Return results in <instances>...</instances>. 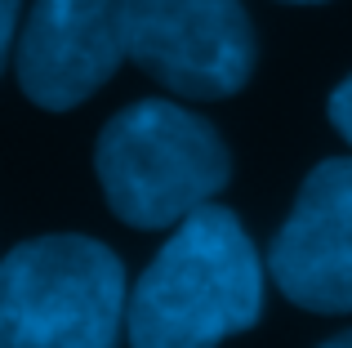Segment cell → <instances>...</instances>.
<instances>
[{"label": "cell", "instance_id": "52a82bcc", "mask_svg": "<svg viewBox=\"0 0 352 348\" xmlns=\"http://www.w3.org/2000/svg\"><path fill=\"white\" fill-rule=\"evenodd\" d=\"M326 112H330V125L344 134L348 148H352V76L335 85V94H330V107H326Z\"/></svg>", "mask_w": 352, "mask_h": 348}, {"label": "cell", "instance_id": "ba28073f", "mask_svg": "<svg viewBox=\"0 0 352 348\" xmlns=\"http://www.w3.org/2000/svg\"><path fill=\"white\" fill-rule=\"evenodd\" d=\"M18 5L23 0H0V72L9 63V41H14V27H18Z\"/></svg>", "mask_w": 352, "mask_h": 348}, {"label": "cell", "instance_id": "3957f363", "mask_svg": "<svg viewBox=\"0 0 352 348\" xmlns=\"http://www.w3.org/2000/svg\"><path fill=\"white\" fill-rule=\"evenodd\" d=\"M125 263L80 232L32 237L0 259V348H116Z\"/></svg>", "mask_w": 352, "mask_h": 348}, {"label": "cell", "instance_id": "9c48e42d", "mask_svg": "<svg viewBox=\"0 0 352 348\" xmlns=\"http://www.w3.org/2000/svg\"><path fill=\"white\" fill-rule=\"evenodd\" d=\"M321 348H352V331H344V335H335V340H326Z\"/></svg>", "mask_w": 352, "mask_h": 348}, {"label": "cell", "instance_id": "8992f818", "mask_svg": "<svg viewBox=\"0 0 352 348\" xmlns=\"http://www.w3.org/2000/svg\"><path fill=\"white\" fill-rule=\"evenodd\" d=\"M267 272L308 313H352V157H330L303 179L267 250Z\"/></svg>", "mask_w": 352, "mask_h": 348}, {"label": "cell", "instance_id": "6da1fadb", "mask_svg": "<svg viewBox=\"0 0 352 348\" xmlns=\"http://www.w3.org/2000/svg\"><path fill=\"white\" fill-rule=\"evenodd\" d=\"M263 317V263L228 206H197L134 281V348H219Z\"/></svg>", "mask_w": 352, "mask_h": 348}, {"label": "cell", "instance_id": "7a4b0ae2", "mask_svg": "<svg viewBox=\"0 0 352 348\" xmlns=\"http://www.w3.org/2000/svg\"><path fill=\"white\" fill-rule=\"evenodd\" d=\"M94 174L120 224L156 232L214 201L232 179V157L206 116L170 98H143L103 125Z\"/></svg>", "mask_w": 352, "mask_h": 348}, {"label": "cell", "instance_id": "5b68a950", "mask_svg": "<svg viewBox=\"0 0 352 348\" xmlns=\"http://www.w3.org/2000/svg\"><path fill=\"white\" fill-rule=\"evenodd\" d=\"M134 0H36L18 36V85L45 112L94 98L129 58Z\"/></svg>", "mask_w": 352, "mask_h": 348}, {"label": "cell", "instance_id": "30bf717a", "mask_svg": "<svg viewBox=\"0 0 352 348\" xmlns=\"http://www.w3.org/2000/svg\"><path fill=\"white\" fill-rule=\"evenodd\" d=\"M281 5H321V0H281Z\"/></svg>", "mask_w": 352, "mask_h": 348}, {"label": "cell", "instance_id": "277c9868", "mask_svg": "<svg viewBox=\"0 0 352 348\" xmlns=\"http://www.w3.org/2000/svg\"><path fill=\"white\" fill-rule=\"evenodd\" d=\"M129 63L179 98H232L258 63V41L241 0H134Z\"/></svg>", "mask_w": 352, "mask_h": 348}]
</instances>
